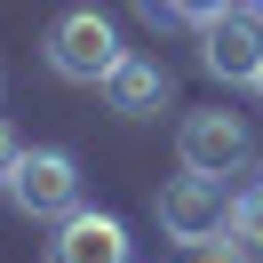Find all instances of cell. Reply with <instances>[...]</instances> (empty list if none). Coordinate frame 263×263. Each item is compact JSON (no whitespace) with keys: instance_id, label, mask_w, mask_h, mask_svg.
<instances>
[{"instance_id":"cell-11","label":"cell","mask_w":263,"mask_h":263,"mask_svg":"<svg viewBox=\"0 0 263 263\" xmlns=\"http://www.w3.org/2000/svg\"><path fill=\"white\" fill-rule=\"evenodd\" d=\"M16 160H24V144H16V128H8V120H0V183L16 176Z\"/></svg>"},{"instance_id":"cell-6","label":"cell","mask_w":263,"mask_h":263,"mask_svg":"<svg viewBox=\"0 0 263 263\" xmlns=\"http://www.w3.org/2000/svg\"><path fill=\"white\" fill-rule=\"evenodd\" d=\"M48 263H128V223L104 208H72L48 239Z\"/></svg>"},{"instance_id":"cell-5","label":"cell","mask_w":263,"mask_h":263,"mask_svg":"<svg viewBox=\"0 0 263 263\" xmlns=\"http://www.w3.org/2000/svg\"><path fill=\"white\" fill-rule=\"evenodd\" d=\"M199 64H208L215 80H255V64H263V24L247 16V8L208 16V24H199Z\"/></svg>"},{"instance_id":"cell-4","label":"cell","mask_w":263,"mask_h":263,"mask_svg":"<svg viewBox=\"0 0 263 263\" xmlns=\"http://www.w3.org/2000/svg\"><path fill=\"white\" fill-rule=\"evenodd\" d=\"M247 120L223 112V104H208V112H192L176 128V160L192 167V176H231V167H247Z\"/></svg>"},{"instance_id":"cell-3","label":"cell","mask_w":263,"mask_h":263,"mask_svg":"<svg viewBox=\"0 0 263 263\" xmlns=\"http://www.w3.org/2000/svg\"><path fill=\"white\" fill-rule=\"evenodd\" d=\"M160 231L167 239H215V231H231V199H223V176H192L183 167L176 183H160Z\"/></svg>"},{"instance_id":"cell-8","label":"cell","mask_w":263,"mask_h":263,"mask_svg":"<svg viewBox=\"0 0 263 263\" xmlns=\"http://www.w3.org/2000/svg\"><path fill=\"white\" fill-rule=\"evenodd\" d=\"M231 231H239V239H247V255H263V176L247 183L239 199H231Z\"/></svg>"},{"instance_id":"cell-9","label":"cell","mask_w":263,"mask_h":263,"mask_svg":"<svg viewBox=\"0 0 263 263\" xmlns=\"http://www.w3.org/2000/svg\"><path fill=\"white\" fill-rule=\"evenodd\" d=\"M176 263H247V239H239V231H231V239H223V231H215V239H183Z\"/></svg>"},{"instance_id":"cell-10","label":"cell","mask_w":263,"mask_h":263,"mask_svg":"<svg viewBox=\"0 0 263 263\" xmlns=\"http://www.w3.org/2000/svg\"><path fill=\"white\" fill-rule=\"evenodd\" d=\"M152 16H183V24H208V16H223L231 0H144Z\"/></svg>"},{"instance_id":"cell-7","label":"cell","mask_w":263,"mask_h":263,"mask_svg":"<svg viewBox=\"0 0 263 263\" xmlns=\"http://www.w3.org/2000/svg\"><path fill=\"white\" fill-rule=\"evenodd\" d=\"M104 104H112L120 120H152L167 104V64H152V56H120L112 80H104Z\"/></svg>"},{"instance_id":"cell-12","label":"cell","mask_w":263,"mask_h":263,"mask_svg":"<svg viewBox=\"0 0 263 263\" xmlns=\"http://www.w3.org/2000/svg\"><path fill=\"white\" fill-rule=\"evenodd\" d=\"M239 8H247V16H255V24H263V0H239Z\"/></svg>"},{"instance_id":"cell-13","label":"cell","mask_w":263,"mask_h":263,"mask_svg":"<svg viewBox=\"0 0 263 263\" xmlns=\"http://www.w3.org/2000/svg\"><path fill=\"white\" fill-rule=\"evenodd\" d=\"M247 88H255V96H263V64H255V80H247Z\"/></svg>"},{"instance_id":"cell-2","label":"cell","mask_w":263,"mask_h":263,"mask_svg":"<svg viewBox=\"0 0 263 263\" xmlns=\"http://www.w3.org/2000/svg\"><path fill=\"white\" fill-rule=\"evenodd\" d=\"M8 199L24 215H40V223H64L80 208V160L72 152H24L16 176H8Z\"/></svg>"},{"instance_id":"cell-1","label":"cell","mask_w":263,"mask_h":263,"mask_svg":"<svg viewBox=\"0 0 263 263\" xmlns=\"http://www.w3.org/2000/svg\"><path fill=\"white\" fill-rule=\"evenodd\" d=\"M120 56L128 48H120V24L104 16V8H64V16L48 24V64H56V80H72V88H104Z\"/></svg>"}]
</instances>
